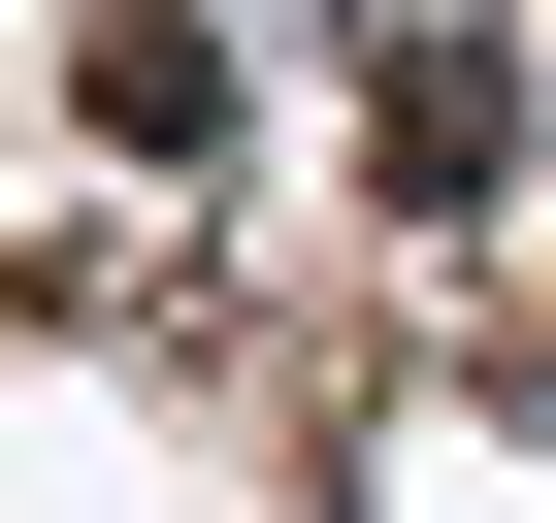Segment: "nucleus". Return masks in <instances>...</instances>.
<instances>
[{
  "label": "nucleus",
  "mask_w": 556,
  "mask_h": 523,
  "mask_svg": "<svg viewBox=\"0 0 556 523\" xmlns=\"http://www.w3.org/2000/svg\"><path fill=\"white\" fill-rule=\"evenodd\" d=\"M361 196L393 229H491L523 196V0H393L361 34Z\"/></svg>",
  "instance_id": "1"
},
{
  "label": "nucleus",
  "mask_w": 556,
  "mask_h": 523,
  "mask_svg": "<svg viewBox=\"0 0 556 523\" xmlns=\"http://www.w3.org/2000/svg\"><path fill=\"white\" fill-rule=\"evenodd\" d=\"M66 164H99V196H229V164H262L229 0H66Z\"/></svg>",
  "instance_id": "2"
}]
</instances>
